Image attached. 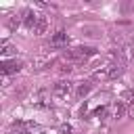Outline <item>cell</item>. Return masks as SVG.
I'll use <instances>...</instances> for the list:
<instances>
[{"instance_id": "obj_1", "label": "cell", "mask_w": 134, "mask_h": 134, "mask_svg": "<svg viewBox=\"0 0 134 134\" xmlns=\"http://www.w3.org/2000/svg\"><path fill=\"white\" fill-rule=\"evenodd\" d=\"M94 52H96V48H92V46H77V48H71L67 52V57L73 61H84L86 57H92Z\"/></svg>"}, {"instance_id": "obj_2", "label": "cell", "mask_w": 134, "mask_h": 134, "mask_svg": "<svg viewBox=\"0 0 134 134\" xmlns=\"http://www.w3.org/2000/svg\"><path fill=\"white\" fill-rule=\"evenodd\" d=\"M71 82L69 80H61V82H57L54 84V88H52V94L57 96V98H67L69 94H71Z\"/></svg>"}, {"instance_id": "obj_3", "label": "cell", "mask_w": 134, "mask_h": 134, "mask_svg": "<svg viewBox=\"0 0 134 134\" xmlns=\"http://www.w3.org/2000/svg\"><path fill=\"white\" fill-rule=\"evenodd\" d=\"M38 19H40V17H38L34 10H25V13H23V23H25L27 29H34V27L38 25Z\"/></svg>"}, {"instance_id": "obj_4", "label": "cell", "mask_w": 134, "mask_h": 134, "mask_svg": "<svg viewBox=\"0 0 134 134\" xmlns=\"http://www.w3.org/2000/svg\"><path fill=\"white\" fill-rule=\"evenodd\" d=\"M21 67H23V65H21L19 61H4V63H2V73H4V75H10V73H17Z\"/></svg>"}, {"instance_id": "obj_5", "label": "cell", "mask_w": 134, "mask_h": 134, "mask_svg": "<svg viewBox=\"0 0 134 134\" xmlns=\"http://www.w3.org/2000/svg\"><path fill=\"white\" fill-rule=\"evenodd\" d=\"M124 73V63H113V65H109V80H115V77H119Z\"/></svg>"}, {"instance_id": "obj_6", "label": "cell", "mask_w": 134, "mask_h": 134, "mask_svg": "<svg viewBox=\"0 0 134 134\" xmlns=\"http://www.w3.org/2000/svg\"><path fill=\"white\" fill-rule=\"evenodd\" d=\"M130 57H132V48H130V46H121V48L117 50V59H119V63H128Z\"/></svg>"}, {"instance_id": "obj_7", "label": "cell", "mask_w": 134, "mask_h": 134, "mask_svg": "<svg viewBox=\"0 0 134 134\" xmlns=\"http://www.w3.org/2000/svg\"><path fill=\"white\" fill-rule=\"evenodd\" d=\"M124 113H126V105H124V103H115V105L111 107V117H113V119L124 117Z\"/></svg>"}, {"instance_id": "obj_8", "label": "cell", "mask_w": 134, "mask_h": 134, "mask_svg": "<svg viewBox=\"0 0 134 134\" xmlns=\"http://www.w3.org/2000/svg\"><path fill=\"white\" fill-rule=\"evenodd\" d=\"M67 34L65 31H57L54 36H52V46H63V44H67Z\"/></svg>"}, {"instance_id": "obj_9", "label": "cell", "mask_w": 134, "mask_h": 134, "mask_svg": "<svg viewBox=\"0 0 134 134\" xmlns=\"http://www.w3.org/2000/svg\"><path fill=\"white\" fill-rule=\"evenodd\" d=\"M92 80H100V82L109 80V67H100V69H96V71L92 73Z\"/></svg>"}, {"instance_id": "obj_10", "label": "cell", "mask_w": 134, "mask_h": 134, "mask_svg": "<svg viewBox=\"0 0 134 134\" xmlns=\"http://www.w3.org/2000/svg\"><path fill=\"white\" fill-rule=\"evenodd\" d=\"M90 88H92V86H90L88 82H82V84L77 86V90H75V94H77V98H84V96H86V94L90 92Z\"/></svg>"}, {"instance_id": "obj_11", "label": "cell", "mask_w": 134, "mask_h": 134, "mask_svg": "<svg viewBox=\"0 0 134 134\" xmlns=\"http://www.w3.org/2000/svg\"><path fill=\"white\" fill-rule=\"evenodd\" d=\"M44 29H46V17H40L38 19V25L34 27V34L40 36V34H44Z\"/></svg>"}, {"instance_id": "obj_12", "label": "cell", "mask_w": 134, "mask_h": 134, "mask_svg": "<svg viewBox=\"0 0 134 134\" xmlns=\"http://www.w3.org/2000/svg\"><path fill=\"white\" fill-rule=\"evenodd\" d=\"M121 100H124V105L134 103V90H126V92H124V96H121Z\"/></svg>"}, {"instance_id": "obj_13", "label": "cell", "mask_w": 134, "mask_h": 134, "mask_svg": "<svg viewBox=\"0 0 134 134\" xmlns=\"http://www.w3.org/2000/svg\"><path fill=\"white\" fill-rule=\"evenodd\" d=\"M13 50H15V48H13L8 42H2V46H0V52H2V57H8Z\"/></svg>"}, {"instance_id": "obj_14", "label": "cell", "mask_w": 134, "mask_h": 134, "mask_svg": "<svg viewBox=\"0 0 134 134\" xmlns=\"http://www.w3.org/2000/svg\"><path fill=\"white\" fill-rule=\"evenodd\" d=\"M48 63H50V59H48V57H46V59H34V61H31V65H34V67H38V69H40L42 65H48Z\"/></svg>"}, {"instance_id": "obj_15", "label": "cell", "mask_w": 134, "mask_h": 134, "mask_svg": "<svg viewBox=\"0 0 134 134\" xmlns=\"http://www.w3.org/2000/svg\"><path fill=\"white\" fill-rule=\"evenodd\" d=\"M105 113H107V107H96V109H94V113H92V115H94V117H103V115H105Z\"/></svg>"}, {"instance_id": "obj_16", "label": "cell", "mask_w": 134, "mask_h": 134, "mask_svg": "<svg viewBox=\"0 0 134 134\" xmlns=\"http://www.w3.org/2000/svg\"><path fill=\"white\" fill-rule=\"evenodd\" d=\"M69 132H71V126H63L61 128V134H69Z\"/></svg>"}]
</instances>
